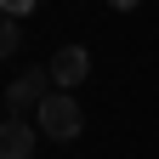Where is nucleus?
<instances>
[{"label":"nucleus","mask_w":159,"mask_h":159,"mask_svg":"<svg viewBox=\"0 0 159 159\" xmlns=\"http://www.w3.org/2000/svg\"><path fill=\"white\" fill-rule=\"evenodd\" d=\"M34 136H40V125H29L23 114L0 119V159H29L34 153Z\"/></svg>","instance_id":"obj_4"},{"label":"nucleus","mask_w":159,"mask_h":159,"mask_svg":"<svg viewBox=\"0 0 159 159\" xmlns=\"http://www.w3.org/2000/svg\"><path fill=\"white\" fill-rule=\"evenodd\" d=\"M108 6H114V11H136L142 0H108Z\"/></svg>","instance_id":"obj_7"},{"label":"nucleus","mask_w":159,"mask_h":159,"mask_svg":"<svg viewBox=\"0 0 159 159\" xmlns=\"http://www.w3.org/2000/svg\"><path fill=\"white\" fill-rule=\"evenodd\" d=\"M34 125H40V136H51V142H74V136H80V125H85V108H80L68 91H51L46 102H40Z\"/></svg>","instance_id":"obj_1"},{"label":"nucleus","mask_w":159,"mask_h":159,"mask_svg":"<svg viewBox=\"0 0 159 159\" xmlns=\"http://www.w3.org/2000/svg\"><path fill=\"white\" fill-rule=\"evenodd\" d=\"M17 46H23V29H17V17H0V63H6V57H17Z\"/></svg>","instance_id":"obj_5"},{"label":"nucleus","mask_w":159,"mask_h":159,"mask_svg":"<svg viewBox=\"0 0 159 159\" xmlns=\"http://www.w3.org/2000/svg\"><path fill=\"white\" fill-rule=\"evenodd\" d=\"M51 85H57L51 68H23V74L6 85V108H11V114H40V102L51 97Z\"/></svg>","instance_id":"obj_2"},{"label":"nucleus","mask_w":159,"mask_h":159,"mask_svg":"<svg viewBox=\"0 0 159 159\" xmlns=\"http://www.w3.org/2000/svg\"><path fill=\"white\" fill-rule=\"evenodd\" d=\"M29 6H34V0H0V17H23Z\"/></svg>","instance_id":"obj_6"},{"label":"nucleus","mask_w":159,"mask_h":159,"mask_svg":"<svg viewBox=\"0 0 159 159\" xmlns=\"http://www.w3.org/2000/svg\"><path fill=\"white\" fill-rule=\"evenodd\" d=\"M46 68H51V80H57V91H74L80 80L91 74V51H85V46H63Z\"/></svg>","instance_id":"obj_3"}]
</instances>
